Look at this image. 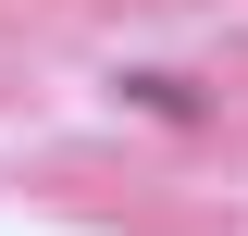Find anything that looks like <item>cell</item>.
Wrapping results in <instances>:
<instances>
[{"mask_svg": "<svg viewBox=\"0 0 248 236\" xmlns=\"http://www.w3.org/2000/svg\"><path fill=\"white\" fill-rule=\"evenodd\" d=\"M124 112H149V124H199L211 100H199V75H161V62H137V75H112Z\"/></svg>", "mask_w": 248, "mask_h": 236, "instance_id": "1", "label": "cell"}]
</instances>
